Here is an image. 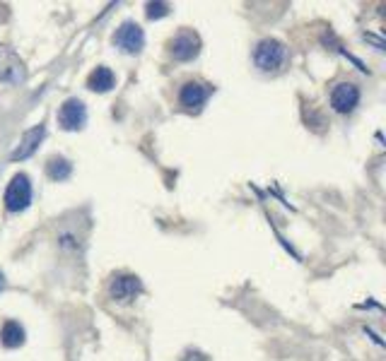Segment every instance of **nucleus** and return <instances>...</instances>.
<instances>
[{
  "instance_id": "obj_1",
  "label": "nucleus",
  "mask_w": 386,
  "mask_h": 361,
  "mask_svg": "<svg viewBox=\"0 0 386 361\" xmlns=\"http://www.w3.org/2000/svg\"><path fill=\"white\" fill-rule=\"evenodd\" d=\"M288 61V46L283 41L273 39H261L254 48V63L261 73H278Z\"/></svg>"
},
{
  "instance_id": "obj_2",
  "label": "nucleus",
  "mask_w": 386,
  "mask_h": 361,
  "mask_svg": "<svg viewBox=\"0 0 386 361\" xmlns=\"http://www.w3.org/2000/svg\"><path fill=\"white\" fill-rule=\"evenodd\" d=\"M31 181L27 174H15L5 188V195H3V202H5V210L17 214V212H24L27 207L31 205Z\"/></svg>"
},
{
  "instance_id": "obj_3",
  "label": "nucleus",
  "mask_w": 386,
  "mask_h": 361,
  "mask_svg": "<svg viewBox=\"0 0 386 361\" xmlns=\"http://www.w3.org/2000/svg\"><path fill=\"white\" fill-rule=\"evenodd\" d=\"M143 294V282L131 272H116L109 282V299L116 303H131Z\"/></svg>"
},
{
  "instance_id": "obj_4",
  "label": "nucleus",
  "mask_w": 386,
  "mask_h": 361,
  "mask_svg": "<svg viewBox=\"0 0 386 361\" xmlns=\"http://www.w3.org/2000/svg\"><path fill=\"white\" fill-rule=\"evenodd\" d=\"M113 46L121 48L123 53H141L145 46V31L138 22L126 20L121 27L113 31Z\"/></svg>"
},
{
  "instance_id": "obj_5",
  "label": "nucleus",
  "mask_w": 386,
  "mask_h": 361,
  "mask_svg": "<svg viewBox=\"0 0 386 361\" xmlns=\"http://www.w3.org/2000/svg\"><path fill=\"white\" fill-rule=\"evenodd\" d=\"M167 48H169V56H172L174 61L188 63L200 53V39H198L195 31H179L174 39H169Z\"/></svg>"
},
{
  "instance_id": "obj_6",
  "label": "nucleus",
  "mask_w": 386,
  "mask_h": 361,
  "mask_svg": "<svg viewBox=\"0 0 386 361\" xmlns=\"http://www.w3.org/2000/svg\"><path fill=\"white\" fill-rule=\"evenodd\" d=\"M328 101H331V109L335 113H352L360 104V87L355 82H338L331 90Z\"/></svg>"
},
{
  "instance_id": "obj_7",
  "label": "nucleus",
  "mask_w": 386,
  "mask_h": 361,
  "mask_svg": "<svg viewBox=\"0 0 386 361\" xmlns=\"http://www.w3.org/2000/svg\"><path fill=\"white\" fill-rule=\"evenodd\" d=\"M87 123V109L85 104L73 97V99H66L63 101V106L59 109V125L63 130L73 132V130H82Z\"/></svg>"
},
{
  "instance_id": "obj_8",
  "label": "nucleus",
  "mask_w": 386,
  "mask_h": 361,
  "mask_svg": "<svg viewBox=\"0 0 386 361\" xmlns=\"http://www.w3.org/2000/svg\"><path fill=\"white\" fill-rule=\"evenodd\" d=\"M210 92H213L210 85L188 80V82H183L181 90H179V104L186 111H198L200 106H203L205 101H208V97H210Z\"/></svg>"
},
{
  "instance_id": "obj_9",
  "label": "nucleus",
  "mask_w": 386,
  "mask_h": 361,
  "mask_svg": "<svg viewBox=\"0 0 386 361\" xmlns=\"http://www.w3.org/2000/svg\"><path fill=\"white\" fill-rule=\"evenodd\" d=\"M44 137H46V128H44V123L31 125V128H29V130H24V135L20 137V145H17V147L12 150L10 159H12V162H24V159H29V157L34 155L36 150H39V145H41Z\"/></svg>"
},
{
  "instance_id": "obj_10",
  "label": "nucleus",
  "mask_w": 386,
  "mask_h": 361,
  "mask_svg": "<svg viewBox=\"0 0 386 361\" xmlns=\"http://www.w3.org/2000/svg\"><path fill=\"white\" fill-rule=\"evenodd\" d=\"M0 80H5V82H22L24 80V63L5 46H0Z\"/></svg>"
},
{
  "instance_id": "obj_11",
  "label": "nucleus",
  "mask_w": 386,
  "mask_h": 361,
  "mask_svg": "<svg viewBox=\"0 0 386 361\" xmlns=\"http://www.w3.org/2000/svg\"><path fill=\"white\" fill-rule=\"evenodd\" d=\"M113 85H116V75H113L111 68H106V66H97L90 73V78H87V90L99 92V94L113 90Z\"/></svg>"
},
{
  "instance_id": "obj_12",
  "label": "nucleus",
  "mask_w": 386,
  "mask_h": 361,
  "mask_svg": "<svg viewBox=\"0 0 386 361\" xmlns=\"http://www.w3.org/2000/svg\"><path fill=\"white\" fill-rule=\"evenodd\" d=\"M24 340H27V333H24L20 323L17 320L3 323V328H0V345H3L5 350H17V347L24 345Z\"/></svg>"
},
{
  "instance_id": "obj_13",
  "label": "nucleus",
  "mask_w": 386,
  "mask_h": 361,
  "mask_svg": "<svg viewBox=\"0 0 386 361\" xmlns=\"http://www.w3.org/2000/svg\"><path fill=\"white\" fill-rule=\"evenodd\" d=\"M71 174H73V162L66 159V157L54 155L51 159L46 162V176L51 181H56V183L68 181V179H71Z\"/></svg>"
},
{
  "instance_id": "obj_14",
  "label": "nucleus",
  "mask_w": 386,
  "mask_h": 361,
  "mask_svg": "<svg viewBox=\"0 0 386 361\" xmlns=\"http://www.w3.org/2000/svg\"><path fill=\"white\" fill-rule=\"evenodd\" d=\"M169 10H172V5L169 3H148L145 5V15H148L150 20H162V17L169 15Z\"/></svg>"
},
{
  "instance_id": "obj_15",
  "label": "nucleus",
  "mask_w": 386,
  "mask_h": 361,
  "mask_svg": "<svg viewBox=\"0 0 386 361\" xmlns=\"http://www.w3.org/2000/svg\"><path fill=\"white\" fill-rule=\"evenodd\" d=\"M181 361H208V357L200 352H186V357H183Z\"/></svg>"
},
{
  "instance_id": "obj_16",
  "label": "nucleus",
  "mask_w": 386,
  "mask_h": 361,
  "mask_svg": "<svg viewBox=\"0 0 386 361\" xmlns=\"http://www.w3.org/2000/svg\"><path fill=\"white\" fill-rule=\"evenodd\" d=\"M5 287V277H3V272H0V289Z\"/></svg>"
}]
</instances>
